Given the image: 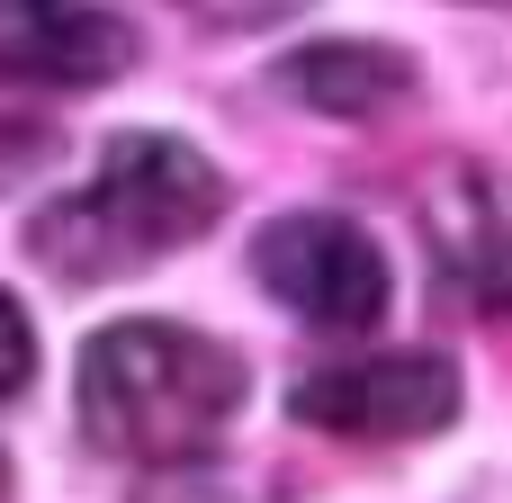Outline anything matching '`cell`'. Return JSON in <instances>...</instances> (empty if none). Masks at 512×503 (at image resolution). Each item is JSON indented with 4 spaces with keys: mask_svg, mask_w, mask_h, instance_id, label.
I'll use <instances>...</instances> for the list:
<instances>
[{
    "mask_svg": "<svg viewBox=\"0 0 512 503\" xmlns=\"http://www.w3.org/2000/svg\"><path fill=\"white\" fill-rule=\"evenodd\" d=\"M72 405H81L90 450H108V459H126L144 477L153 468H189V459L216 450V432L243 405V351H225L216 333L162 324V315L108 324L81 351Z\"/></svg>",
    "mask_w": 512,
    "mask_h": 503,
    "instance_id": "cell-1",
    "label": "cell"
},
{
    "mask_svg": "<svg viewBox=\"0 0 512 503\" xmlns=\"http://www.w3.org/2000/svg\"><path fill=\"white\" fill-rule=\"evenodd\" d=\"M225 216V180L198 144L180 135H108L99 171L54 198L27 225V252L63 279H117L135 261H162L180 243H198Z\"/></svg>",
    "mask_w": 512,
    "mask_h": 503,
    "instance_id": "cell-2",
    "label": "cell"
},
{
    "mask_svg": "<svg viewBox=\"0 0 512 503\" xmlns=\"http://www.w3.org/2000/svg\"><path fill=\"white\" fill-rule=\"evenodd\" d=\"M252 270H261V288H270L297 324H315V333H369V324L387 315V252H378L351 216H324V207L270 216L261 243H252Z\"/></svg>",
    "mask_w": 512,
    "mask_h": 503,
    "instance_id": "cell-3",
    "label": "cell"
},
{
    "mask_svg": "<svg viewBox=\"0 0 512 503\" xmlns=\"http://www.w3.org/2000/svg\"><path fill=\"white\" fill-rule=\"evenodd\" d=\"M288 405H297V423H315L333 441H423V432L459 423V369L441 351H378V360L315 369Z\"/></svg>",
    "mask_w": 512,
    "mask_h": 503,
    "instance_id": "cell-4",
    "label": "cell"
},
{
    "mask_svg": "<svg viewBox=\"0 0 512 503\" xmlns=\"http://www.w3.org/2000/svg\"><path fill=\"white\" fill-rule=\"evenodd\" d=\"M135 54L144 36L99 0H0V81L18 90H99Z\"/></svg>",
    "mask_w": 512,
    "mask_h": 503,
    "instance_id": "cell-5",
    "label": "cell"
},
{
    "mask_svg": "<svg viewBox=\"0 0 512 503\" xmlns=\"http://www.w3.org/2000/svg\"><path fill=\"white\" fill-rule=\"evenodd\" d=\"M414 54L405 45H378V36H324V45H297L279 63V90H297L315 117H387L414 99Z\"/></svg>",
    "mask_w": 512,
    "mask_h": 503,
    "instance_id": "cell-6",
    "label": "cell"
},
{
    "mask_svg": "<svg viewBox=\"0 0 512 503\" xmlns=\"http://www.w3.org/2000/svg\"><path fill=\"white\" fill-rule=\"evenodd\" d=\"M432 234L450 243V270L486 297V306H512V180L495 171H459L432 207Z\"/></svg>",
    "mask_w": 512,
    "mask_h": 503,
    "instance_id": "cell-7",
    "label": "cell"
},
{
    "mask_svg": "<svg viewBox=\"0 0 512 503\" xmlns=\"http://www.w3.org/2000/svg\"><path fill=\"white\" fill-rule=\"evenodd\" d=\"M135 503H252V495H243V486H225L216 468H198V459H189V468H153Z\"/></svg>",
    "mask_w": 512,
    "mask_h": 503,
    "instance_id": "cell-8",
    "label": "cell"
},
{
    "mask_svg": "<svg viewBox=\"0 0 512 503\" xmlns=\"http://www.w3.org/2000/svg\"><path fill=\"white\" fill-rule=\"evenodd\" d=\"M27 378H36V324L18 297H0V405L27 396Z\"/></svg>",
    "mask_w": 512,
    "mask_h": 503,
    "instance_id": "cell-9",
    "label": "cell"
},
{
    "mask_svg": "<svg viewBox=\"0 0 512 503\" xmlns=\"http://www.w3.org/2000/svg\"><path fill=\"white\" fill-rule=\"evenodd\" d=\"M198 18H216V27H270V18H288V9H306V0H189Z\"/></svg>",
    "mask_w": 512,
    "mask_h": 503,
    "instance_id": "cell-10",
    "label": "cell"
},
{
    "mask_svg": "<svg viewBox=\"0 0 512 503\" xmlns=\"http://www.w3.org/2000/svg\"><path fill=\"white\" fill-rule=\"evenodd\" d=\"M0 503H9V459H0Z\"/></svg>",
    "mask_w": 512,
    "mask_h": 503,
    "instance_id": "cell-11",
    "label": "cell"
}]
</instances>
